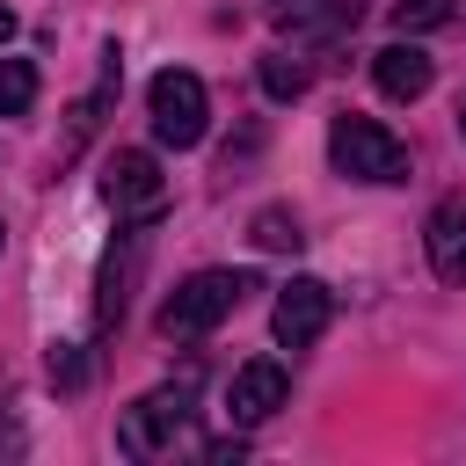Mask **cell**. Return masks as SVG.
I'll return each instance as SVG.
<instances>
[{
    "mask_svg": "<svg viewBox=\"0 0 466 466\" xmlns=\"http://www.w3.org/2000/svg\"><path fill=\"white\" fill-rule=\"evenodd\" d=\"M422 240H430V269L444 284H466V197H437Z\"/></svg>",
    "mask_w": 466,
    "mask_h": 466,
    "instance_id": "cell-9",
    "label": "cell"
},
{
    "mask_svg": "<svg viewBox=\"0 0 466 466\" xmlns=\"http://www.w3.org/2000/svg\"><path fill=\"white\" fill-rule=\"evenodd\" d=\"M146 109H153V138H160V146H175V153L204 146V131H211V95H204V80H197V73H182V66L153 73Z\"/></svg>",
    "mask_w": 466,
    "mask_h": 466,
    "instance_id": "cell-3",
    "label": "cell"
},
{
    "mask_svg": "<svg viewBox=\"0 0 466 466\" xmlns=\"http://www.w3.org/2000/svg\"><path fill=\"white\" fill-rule=\"evenodd\" d=\"M36 102V66L29 58H0V116H22Z\"/></svg>",
    "mask_w": 466,
    "mask_h": 466,
    "instance_id": "cell-12",
    "label": "cell"
},
{
    "mask_svg": "<svg viewBox=\"0 0 466 466\" xmlns=\"http://www.w3.org/2000/svg\"><path fill=\"white\" fill-rule=\"evenodd\" d=\"M284 393H291L284 364H277V357H248V364L233 371V386H226V415H233V422H269V415L284 408Z\"/></svg>",
    "mask_w": 466,
    "mask_h": 466,
    "instance_id": "cell-8",
    "label": "cell"
},
{
    "mask_svg": "<svg viewBox=\"0 0 466 466\" xmlns=\"http://www.w3.org/2000/svg\"><path fill=\"white\" fill-rule=\"evenodd\" d=\"M328 153H335V167L357 175V182H408V146H400L386 124L357 116V109H342V116L328 124Z\"/></svg>",
    "mask_w": 466,
    "mask_h": 466,
    "instance_id": "cell-2",
    "label": "cell"
},
{
    "mask_svg": "<svg viewBox=\"0 0 466 466\" xmlns=\"http://www.w3.org/2000/svg\"><path fill=\"white\" fill-rule=\"evenodd\" d=\"M371 80H379V95L415 102V95H430L437 66H430V51H422V44H386V51H371Z\"/></svg>",
    "mask_w": 466,
    "mask_h": 466,
    "instance_id": "cell-10",
    "label": "cell"
},
{
    "mask_svg": "<svg viewBox=\"0 0 466 466\" xmlns=\"http://www.w3.org/2000/svg\"><path fill=\"white\" fill-rule=\"evenodd\" d=\"M102 197H109V211H116V218H153V211L167 204L160 160H153V153H138V146H124V153L109 160V175H102Z\"/></svg>",
    "mask_w": 466,
    "mask_h": 466,
    "instance_id": "cell-6",
    "label": "cell"
},
{
    "mask_svg": "<svg viewBox=\"0 0 466 466\" xmlns=\"http://www.w3.org/2000/svg\"><path fill=\"white\" fill-rule=\"evenodd\" d=\"M269 22L299 44H335L364 22V0H269Z\"/></svg>",
    "mask_w": 466,
    "mask_h": 466,
    "instance_id": "cell-7",
    "label": "cell"
},
{
    "mask_svg": "<svg viewBox=\"0 0 466 466\" xmlns=\"http://www.w3.org/2000/svg\"><path fill=\"white\" fill-rule=\"evenodd\" d=\"M459 131H466V109H459Z\"/></svg>",
    "mask_w": 466,
    "mask_h": 466,
    "instance_id": "cell-17",
    "label": "cell"
},
{
    "mask_svg": "<svg viewBox=\"0 0 466 466\" xmlns=\"http://www.w3.org/2000/svg\"><path fill=\"white\" fill-rule=\"evenodd\" d=\"M328 320H335V291H328L320 277H291V284L277 291V306H269V335H277L284 350H313V342L328 335Z\"/></svg>",
    "mask_w": 466,
    "mask_h": 466,
    "instance_id": "cell-4",
    "label": "cell"
},
{
    "mask_svg": "<svg viewBox=\"0 0 466 466\" xmlns=\"http://www.w3.org/2000/svg\"><path fill=\"white\" fill-rule=\"evenodd\" d=\"M182 430H189V386L131 400V408H124V422H116V444H124L131 459H153V451H167Z\"/></svg>",
    "mask_w": 466,
    "mask_h": 466,
    "instance_id": "cell-5",
    "label": "cell"
},
{
    "mask_svg": "<svg viewBox=\"0 0 466 466\" xmlns=\"http://www.w3.org/2000/svg\"><path fill=\"white\" fill-rule=\"evenodd\" d=\"M248 233H255V248H299V240H306V233H299V218H291V211H277V204H269V211H255V226H248Z\"/></svg>",
    "mask_w": 466,
    "mask_h": 466,
    "instance_id": "cell-14",
    "label": "cell"
},
{
    "mask_svg": "<svg viewBox=\"0 0 466 466\" xmlns=\"http://www.w3.org/2000/svg\"><path fill=\"white\" fill-rule=\"evenodd\" d=\"M7 36H15V15H7V7H0V44H7Z\"/></svg>",
    "mask_w": 466,
    "mask_h": 466,
    "instance_id": "cell-16",
    "label": "cell"
},
{
    "mask_svg": "<svg viewBox=\"0 0 466 466\" xmlns=\"http://www.w3.org/2000/svg\"><path fill=\"white\" fill-rule=\"evenodd\" d=\"M248 291H255L248 269H197V277H182V284L167 291V306H160V335H167V342H175V335H211Z\"/></svg>",
    "mask_w": 466,
    "mask_h": 466,
    "instance_id": "cell-1",
    "label": "cell"
},
{
    "mask_svg": "<svg viewBox=\"0 0 466 466\" xmlns=\"http://www.w3.org/2000/svg\"><path fill=\"white\" fill-rule=\"evenodd\" d=\"M306 80H313V73H306L291 51H269V58H262V95H269V102H299Z\"/></svg>",
    "mask_w": 466,
    "mask_h": 466,
    "instance_id": "cell-11",
    "label": "cell"
},
{
    "mask_svg": "<svg viewBox=\"0 0 466 466\" xmlns=\"http://www.w3.org/2000/svg\"><path fill=\"white\" fill-rule=\"evenodd\" d=\"M51 379H58V386H80V379H87V364H80L73 350H51Z\"/></svg>",
    "mask_w": 466,
    "mask_h": 466,
    "instance_id": "cell-15",
    "label": "cell"
},
{
    "mask_svg": "<svg viewBox=\"0 0 466 466\" xmlns=\"http://www.w3.org/2000/svg\"><path fill=\"white\" fill-rule=\"evenodd\" d=\"M451 15H459L451 0H393V29H408V36L415 29H444Z\"/></svg>",
    "mask_w": 466,
    "mask_h": 466,
    "instance_id": "cell-13",
    "label": "cell"
}]
</instances>
